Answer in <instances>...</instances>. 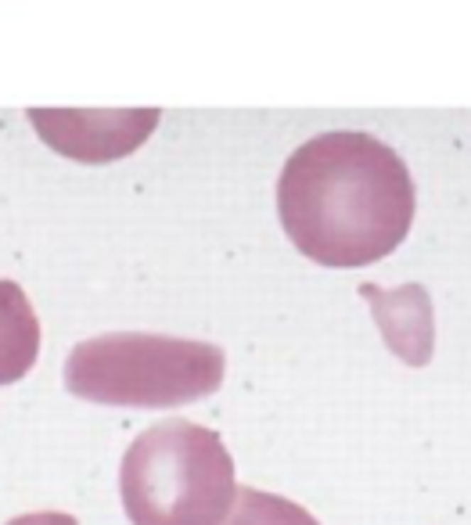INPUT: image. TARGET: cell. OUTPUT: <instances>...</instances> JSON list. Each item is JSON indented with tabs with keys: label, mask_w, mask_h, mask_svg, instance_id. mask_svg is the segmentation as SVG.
<instances>
[{
	"label": "cell",
	"mask_w": 471,
	"mask_h": 525,
	"mask_svg": "<svg viewBox=\"0 0 471 525\" xmlns=\"http://www.w3.org/2000/svg\"><path fill=\"white\" fill-rule=\"evenodd\" d=\"M418 188L406 162L378 137L327 130L288 155L277 216L310 263L357 270L392 256L414 227Z\"/></svg>",
	"instance_id": "6da1fadb"
},
{
	"label": "cell",
	"mask_w": 471,
	"mask_h": 525,
	"mask_svg": "<svg viewBox=\"0 0 471 525\" xmlns=\"http://www.w3.org/2000/svg\"><path fill=\"white\" fill-rule=\"evenodd\" d=\"M62 374L76 399L134 411H169L212 396L223 385L227 357L220 345L198 338L104 331L69 349Z\"/></svg>",
	"instance_id": "7a4b0ae2"
},
{
	"label": "cell",
	"mask_w": 471,
	"mask_h": 525,
	"mask_svg": "<svg viewBox=\"0 0 471 525\" xmlns=\"http://www.w3.org/2000/svg\"><path fill=\"white\" fill-rule=\"evenodd\" d=\"M119 493L134 525H223L238 497L234 457L212 428L169 418L126 446Z\"/></svg>",
	"instance_id": "3957f363"
},
{
	"label": "cell",
	"mask_w": 471,
	"mask_h": 525,
	"mask_svg": "<svg viewBox=\"0 0 471 525\" xmlns=\"http://www.w3.org/2000/svg\"><path fill=\"white\" fill-rule=\"evenodd\" d=\"M26 115L50 151L83 166L134 155L162 119L158 108H29Z\"/></svg>",
	"instance_id": "277c9868"
},
{
	"label": "cell",
	"mask_w": 471,
	"mask_h": 525,
	"mask_svg": "<svg viewBox=\"0 0 471 525\" xmlns=\"http://www.w3.org/2000/svg\"><path fill=\"white\" fill-rule=\"evenodd\" d=\"M374 306V317L385 331V342L396 357L406 364H428L432 357V306L428 291L421 284H406L399 291H378V288H360Z\"/></svg>",
	"instance_id": "5b68a950"
},
{
	"label": "cell",
	"mask_w": 471,
	"mask_h": 525,
	"mask_svg": "<svg viewBox=\"0 0 471 525\" xmlns=\"http://www.w3.org/2000/svg\"><path fill=\"white\" fill-rule=\"evenodd\" d=\"M40 357V317L18 281H0V385L22 381Z\"/></svg>",
	"instance_id": "8992f818"
},
{
	"label": "cell",
	"mask_w": 471,
	"mask_h": 525,
	"mask_svg": "<svg viewBox=\"0 0 471 525\" xmlns=\"http://www.w3.org/2000/svg\"><path fill=\"white\" fill-rule=\"evenodd\" d=\"M223 525H320V521L288 497L238 486V497H234V507Z\"/></svg>",
	"instance_id": "52a82bcc"
},
{
	"label": "cell",
	"mask_w": 471,
	"mask_h": 525,
	"mask_svg": "<svg viewBox=\"0 0 471 525\" xmlns=\"http://www.w3.org/2000/svg\"><path fill=\"white\" fill-rule=\"evenodd\" d=\"M8 525H80L72 514L65 511H33V514H18Z\"/></svg>",
	"instance_id": "ba28073f"
}]
</instances>
